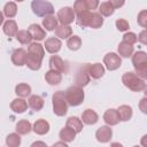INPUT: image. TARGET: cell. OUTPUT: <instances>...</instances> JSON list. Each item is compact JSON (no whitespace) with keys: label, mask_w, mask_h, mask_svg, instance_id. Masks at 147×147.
I'll return each mask as SVG.
<instances>
[{"label":"cell","mask_w":147,"mask_h":147,"mask_svg":"<svg viewBox=\"0 0 147 147\" xmlns=\"http://www.w3.org/2000/svg\"><path fill=\"white\" fill-rule=\"evenodd\" d=\"M122 83L124 84V86H126L129 90L133 91V92H141L144 91L146 84L145 82L139 78L136 72H132V71H127L125 74H123L122 76Z\"/></svg>","instance_id":"cell-1"},{"label":"cell","mask_w":147,"mask_h":147,"mask_svg":"<svg viewBox=\"0 0 147 147\" xmlns=\"http://www.w3.org/2000/svg\"><path fill=\"white\" fill-rule=\"evenodd\" d=\"M52 101H53V113L56 116H64L68 111V106H69L65 99V92L56 91L52 96Z\"/></svg>","instance_id":"cell-2"},{"label":"cell","mask_w":147,"mask_h":147,"mask_svg":"<svg viewBox=\"0 0 147 147\" xmlns=\"http://www.w3.org/2000/svg\"><path fill=\"white\" fill-rule=\"evenodd\" d=\"M84 98H85V94H84L83 87L80 86L72 85L68 87L65 91V99L69 106H72V107L79 106L84 101Z\"/></svg>","instance_id":"cell-3"},{"label":"cell","mask_w":147,"mask_h":147,"mask_svg":"<svg viewBox=\"0 0 147 147\" xmlns=\"http://www.w3.org/2000/svg\"><path fill=\"white\" fill-rule=\"evenodd\" d=\"M31 9L33 14L39 17L52 16L54 13L53 5L49 1H44V0H33L31 2Z\"/></svg>","instance_id":"cell-4"},{"label":"cell","mask_w":147,"mask_h":147,"mask_svg":"<svg viewBox=\"0 0 147 147\" xmlns=\"http://www.w3.org/2000/svg\"><path fill=\"white\" fill-rule=\"evenodd\" d=\"M90 65L88 63H85V64H82L75 72V77H74V83L75 85L77 86H80V87H84L86 86L88 83H90Z\"/></svg>","instance_id":"cell-5"},{"label":"cell","mask_w":147,"mask_h":147,"mask_svg":"<svg viewBox=\"0 0 147 147\" xmlns=\"http://www.w3.org/2000/svg\"><path fill=\"white\" fill-rule=\"evenodd\" d=\"M98 6H100L98 0H77L74 3V11L76 15H79L96 9Z\"/></svg>","instance_id":"cell-6"},{"label":"cell","mask_w":147,"mask_h":147,"mask_svg":"<svg viewBox=\"0 0 147 147\" xmlns=\"http://www.w3.org/2000/svg\"><path fill=\"white\" fill-rule=\"evenodd\" d=\"M56 17H57L59 22L61 23V25H69L76 18V14L71 7H62L57 11Z\"/></svg>","instance_id":"cell-7"},{"label":"cell","mask_w":147,"mask_h":147,"mask_svg":"<svg viewBox=\"0 0 147 147\" xmlns=\"http://www.w3.org/2000/svg\"><path fill=\"white\" fill-rule=\"evenodd\" d=\"M103 63L106 64L108 70L114 71V70H116V69H118L121 67L122 60H121V56L117 55L116 53H108L103 57Z\"/></svg>","instance_id":"cell-8"},{"label":"cell","mask_w":147,"mask_h":147,"mask_svg":"<svg viewBox=\"0 0 147 147\" xmlns=\"http://www.w3.org/2000/svg\"><path fill=\"white\" fill-rule=\"evenodd\" d=\"M49 68L51 70H55L59 72H67L68 71V65L67 63L59 56V55H52L49 59Z\"/></svg>","instance_id":"cell-9"},{"label":"cell","mask_w":147,"mask_h":147,"mask_svg":"<svg viewBox=\"0 0 147 147\" xmlns=\"http://www.w3.org/2000/svg\"><path fill=\"white\" fill-rule=\"evenodd\" d=\"M26 59H28V52L23 48H16L11 53V62L17 67H22L26 64Z\"/></svg>","instance_id":"cell-10"},{"label":"cell","mask_w":147,"mask_h":147,"mask_svg":"<svg viewBox=\"0 0 147 147\" xmlns=\"http://www.w3.org/2000/svg\"><path fill=\"white\" fill-rule=\"evenodd\" d=\"M111 137H113V130L110 129V126H107V125L100 126L95 132V138L99 142H103V144L108 142L110 141Z\"/></svg>","instance_id":"cell-11"},{"label":"cell","mask_w":147,"mask_h":147,"mask_svg":"<svg viewBox=\"0 0 147 147\" xmlns=\"http://www.w3.org/2000/svg\"><path fill=\"white\" fill-rule=\"evenodd\" d=\"M103 121L106 122L107 125L109 126H113V125H117L118 122L121 121L119 119V115H118V111L117 109H108L106 110V113L103 114Z\"/></svg>","instance_id":"cell-12"},{"label":"cell","mask_w":147,"mask_h":147,"mask_svg":"<svg viewBox=\"0 0 147 147\" xmlns=\"http://www.w3.org/2000/svg\"><path fill=\"white\" fill-rule=\"evenodd\" d=\"M61 46H62L61 40L59 38H55V37H51V38L46 39V41H45V48L51 54L57 53L61 49Z\"/></svg>","instance_id":"cell-13"},{"label":"cell","mask_w":147,"mask_h":147,"mask_svg":"<svg viewBox=\"0 0 147 147\" xmlns=\"http://www.w3.org/2000/svg\"><path fill=\"white\" fill-rule=\"evenodd\" d=\"M28 31L30 32V34L32 36V39L34 40H44L46 37L45 30L39 24H31L28 28Z\"/></svg>","instance_id":"cell-14"},{"label":"cell","mask_w":147,"mask_h":147,"mask_svg":"<svg viewBox=\"0 0 147 147\" xmlns=\"http://www.w3.org/2000/svg\"><path fill=\"white\" fill-rule=\"evenodd\" d=\"M28 102L22 98H16L10 103V109L16 114H22L28 109Z\"/></svg>","instance_id":"cell-15"},{"label":"cell","mask_w":147,"mask_h":147,"mask_svg":"<svg viewBox=\"0 0 147 147\" xmlns=\"http://www.w3.org/2000/svg\"><path fill=\"white\" fill-rule=\"evenodd\" d=\"M32 130L34 131V133L39 134V136H42V134H46L48 131H49V123L46 121V119H37L34 123H33V126H32Z\"/></svg>","instance_id":"cell-16"},{"label":"cell","mask_w":147,"mask_h":147,"mask_svg":"<svg viewBox=\"0 0 147 147\" xmlns=\"http://www.w3.org/2000/svg\"><path fill=\"white\" fill-rule=\"evenodd\" d=\"M82 119H83V123L84 124H87V125H93L95 124L98 121H99V116L98 114L92 110V109H85L82 114Z\"/></svg>","instance_id":"cell-17"},{"label":"cell","mask_w":147,"mask_h":147,"mask_svg":"<svg viewBox=\"0 0 147 147\" xmlns=\"http://www.w3.org/2000/svg\"><path fill=\"white\" fill-rule=\"evenodd\" d=\"M2 30L5 32V34H7L8 37H16V34L18 33V28H17V23L14 20H8L3 23L2 25Z\"/></svg>","instance_id":"cell-18"},{"label":"cell","mask_w":147,"mask_h":147,"mask_svg":"<svg viewBox=\"0 0 147 147\" xmlns=\"http://www.w3.org/2000/svg\"><path fill=\"white\" fill-rule=\"evenodd\" d=\"M45 80L49 85H59L62 82V74L55 70H48L45 74Z\"/></svg>","instance_id":"cell-19"},{"label":"cell","mask_w":147,"mask_h":147,"mask_svg":"<svg viewBox=\"0 0 147 147\" xmlns=\"http://www.w3.org/2000/svg\"><path fill=\"white\" fill-rule=\"evenodd\" d=\"M44 99L40 96V95H37V94H34V95H30V98H29V100H28V105H29V107L32 109V110H34V111H39V110H41V108L44 107Z\"/></svg>","instance_id":"cell-20"},{"label":"cell","mask_w":147,"mask_h":147,"mask_svg":"<svg viewBox=\"0 0 147 147\" xmlns=\"http://www.w3.org/2000/svg\"><path fill=\"white\" fill-rule=\"evenodd\" d=\"M92 17H93V11H86V13H83V14L77 15L76 22H77V24H78L79 26H82V28H86V26L90 28Z\"/></svg>","instance_id":"cell-21"},{"label":"cell","mask_w":147,"mask_h":147,"mask_svg":"<svg viewBox=\"0 0 147 147\" xmlns=\"http://www.w3.org/2000/svg\"><path fill=\"white\" fill-rule=\"evenodd\" d=\"M147 63V53L144 51H138L132 55V64L134 68Z\"/></svg>","instance_id":"cell-22"},{"label":"cell","mask_w":147,"mask_h":147,"mask_svg":"<svg viewBox=\"0 0 147 147\" xmlns=\"http://www.w3.org/2000/svg\"><path fill=\"white\" fill-rule=\"evenodd\" d=\"M118 54L119 56L122 57H129L131 55H133V45H130L127 42H124V41H121L119 45H118Z\"/></svg>","instance_id":"cell-23"},{"label":"cell","mask_w":147,"mask_h":147,"mask_svg":"<svg viewBox=\"0 0 147 147\" xmlns=\"http://www.w3.org/2000/svg\"><path fill=\"white\" fill-rule=\"evenodd\" d=\"M65 126L72 129L76 133H79V132H82V130H83V122H82L78 117L71 116V117H69V118L67 119V125H65Z\"/></svg>","instance_id":"cell-24"},{"label":"cell","mask_w":147,"mask_h":147,"mask_svg":"<svg viewBox=\"0 0 147 147\" xmlns=\"http://www.w3.org/2000/svg\"><path fill=\"white\" fill-rule=\"evenodd\" d=\"M72 34V29L69 25H59L55 29V36L60 39H69Z\"/></svg>","instance_id":"cell-25"},{"label":"cell","mask_w":147,"mask_h":147,"mask_svg":"<svg viewBox=\"0 0 147 147\" xmlns=\"http://www.w3.org/2000/svg\"><path fill=\"white\" fill-rule=\"evenodd\" d=\"M105 75V68L101 63H94L90 65V76L93 79H99Z\"/></svg>","instance_id":"cell-26"},{"label":"cell","mask_w":147,"mask_h":147,"mask_svg":"<svg viewBox=\"0 0 147 147\" xmlns=\"http://www.w3.org/2000/svg\"><path fill=\"white\" fill-rule=\"evenodd\" d=\"M60 139H61V141H64V142H70V141H74V139H75V137H76V132L72 130V129H70V127H68V126H64L61 131H60Z\"/></svg>","instance_id":"cell-27"},{"label":"cell","mask_w":147,"mask_h":147,"mask_svg":"<svg viewBox=\"0 0 147 147\" xmlns=\"http://www.w3.org/2000/svg\"><path fill=\"white\" fill-rule=\"evenodd\" d=\"M117 111H118V115H119V119L123 121V122H126L132 117V108L127 105L119 106Z\"/></svg>","instance_id":"cell-28"},{"label":"cell","mask_w":147,"mask_h":147,"mask_svg":"<svg viewBox=\"0 0 147 147\" xmlns=\"http://www.w3.org/2000/svg\"><path fill=\"white\" fill-rule=\"evenodd\" d=\"M32 130L31 123L26 119H21L17 124H16V132L18 134H28L30 133Z\"/></svg>","instance_id":"cell-29"},{"label":"cell","mask_w":147,"mask_h":147,"mask_svg":"<svg viewBox=\"0 0 147 147\" xmlns=\"http://www.w3.org/2000/svg\"><path fill=\"white\" fill-rule=\"evenodd\" d=\"M114 11H115V8L110 3V1L101 2L100 6H99V14L101 16H110V15L114 14Z\"/></svg>","instance_id":"cell-30"},{"label":"cell","mask_w":147,"mask_h":147,"mask_svg":"<svg viewBox=\"0 0 147 147\" xmlns=\"http://www.w3.org/2000/svg\"><path fill=\"white\" fill-rule=\"evenodd\" d=\"M15 93L20 96V98H26L31 94V86L25 84V83H21L18 85H16L15 87Z\"/></svg>","instance_id":"cell-31"},{"label":"cell","mask_w":147,"mask_h":147,"mask_svg":"<svg viewBox=\"0 0 147 147\" xmlns=\"http://www.w3.org/2000/svg\"><path fill=\"white\" fill-rule=\"evenodd\" d=\"M57 22H59V20H57V17H55V16H47V17H45L44 20H42V25H44V28L47 30V31H53V30H55L59 25H57Z\"/></svg>","instance_id":"cell-32"},{"label":"cell","mask_w":147,"mask_h":147,"mask_svg":"<svg viewBox=\"0 0 147 147\" xmlns=\"http://www.w3.org/2000/svg\"><path fill=\"white\" fill-rule=\"evenodd\" d=\"M16 39L17 41H20L22 45H30L32 44L31 40H32V36L30 34V32L28 30H20L18 33L16 34Z\"/></svg>","instance_id":"cell-33"},{"label":"cell","mask_w":147,"mask_h":147,"mask_svg":"<svg viewBox=\"0 0 147 147\" xmlns=\"http://www.w3.org/2000/svg\"><path fill=\"white\" fill-rule=\"evenodd\" d=\"M6 145L8 147H20L21 137L18 133H9L6 138Z\"/></svg>","instance_id":"cell-34"},{"label":"cell","mask_w":147,"mask_h":147,"mask_svg":"<svg viewBox=\"0 0 147 147\" xmlns=\"http://www.w3.org/2000/svg\"><path fill=\"white\" fill-rule=\"evenodd\" d=\"M3 14L8 17V18H13L16 14H17V6L15 2L10 1V2H7L3 7Z\"/></svg>","instance_id":"cell-35"},{"label":"cell","mask_w":147,"mask_h":147,"mask_svg":"<svg viewBox=\"0 0 147 147\" xmlns=\"http://www.w3.org/2000/svg\"><path fill=\"white\" fill-rule=\"evenodd\" d=\"M67 46L71 51H77L82 46V39L78 36H71L67 41Z\"/></svg>","instance_id":"cell-36"},{"label":"cell","mask_w":147,"mask_h":147,"mask_svg":"<svg viewBox=\"0 0 147 147\" xmlns=\"http://www.w3.org/2000/svg\"><path fill=\"white\" fill-rule=\"evenodd\" d=\"M102 24H103V17L99 13H93V17H92L90 28H92V29H99V28H101Z\"/></svg>","instance_id":"cell-37"},{"label":"cell","mask_w":147,"mask_h":147,"mask_svg":"<svg viewBox=\"0 0 147 147\" xmlns=\"http://www.w3.org/2000/svg\"><path fill=\"white\" fill-rule=\"evenodd\" d=\"M134 70H136V75L139 78H141L142 80H147V63L139 65L138 68H134Z\"/></svg>","instance_id":"cell-38"},{"label":"cell","mask_w":147,"mask_h":147,"mask_svg":"<svg viewBox=\"0 0 147 147\" xmlns=\"http://www.w3.org/2000/svg\"><path fill=\"white\" fill-rule=\"evenodd\" d=\"M137 21H138V24L140 26H142V28H145V30H147V9L141 10L138 14Z\"/></svg>","instance_id":"cell-39"},{"label":"cell","mask_w":147,"mask_h":147,"mask_svg":"<svg viewBox=\"0 0 147 147\" xmlns=\"http://www.w3.org/2000/svg\"><path fill=\"white\" fill-rule=\"evenodd\" d=\"M137 40H138V36H137L136 33H133V32H126V33L123 36V40H122V41L127 42V44H130V45H133V44L137 42Z\"/></svg>","instance_id":"cell-40"},{"label":"cell","mask_w":147,"mask_h":147,"mask_svg":"<svg viewBox=\"0 0 147 147\" xmlns=\"http://www.w3.org/2000/svg\"><path fill=\"white\" fill-rule=\"evenodd\" d=\"M115 24H116V28H117L118 31H127L129 28H130L129 22H127L126 20H124V18H118V20H116Z\"/></svg>","instance_id":"cell-41"},{"label":"cell","mask_w":147,"mask_h":147,"mask_svg":"<svg viewBox=\"0 0 147 147\" xmlns=\"http://www.w3.org/2000/svg\"><path fill=\"white\" fill-rule=\"evenodd\" d=\"M138 40L139 42H141L142 45L147 46V30H142L139 34H138Z\"/></svg>","instance_id":"cell-42"},{"label":"cell","mask_w":147,"mask_h":147,"mask_svg":"<svg viewBox=\"0 0 147 147\" xmlns=\"http://www.w3.org/2000/svg\"><path fill=\"white\" fill-rule=\"evenodd\" d=\"M139 109L141 110V113L147 114V96L142 98V99L139 101Z\"/></svg>","instance_id":"cell-43"},{"label":"cell","mask_w":147,"mask_h":147,"mask_svg":"<svg viewBox=\"0 0 147 147\" xmlns=\"http://www.w3.org/2000/svg\"><path fill=\"white\" fill-rule=\"evenodd\" d=\"M110 3L114 6V8H118V7H122L124 5V1H116V0H110Z\"/></svg>","instance_id":"cell-44"},{"label":"cell","mask_w":147,"mask_h":147,"mask_svg":"<svg viewBox=\"0 0 147 147\" xmlns=\"http://www.w3.org/2000/svg\"><path fill=\"white\" fill-rule=\"evenodd\" d=\"M30 147H47V145L44 141H34Z\"/></svg>","instance_id":"cell-45"},{"label":"cell","mask_w":147,"mask_h":147,"mask_svg":"<svg viewBox=\"0 0 147 147\" xmlns=\"http://www.w3.org/2000/svg\"><path fill=\"white\" fill-rule=\"evenodd\" d=\"M140 144H141L142 147H147V134L142 136V138H141V140H140Z\"/></svg>","instance_id":"cell-46"},{"label":"cell","mask_w":147,"mask_h":147,"mask_svg":"<svg viewBox=\"0 0 147 147\" xmlns=\"http://www.w3.org/2000/svg\"><path fill=\"white\" fill-rule=\"evenodd\" d=\"M52 147H68V145L64 141H59V142H55Z\"/></svg>","instance_id":"cell-47"},{"label":"cell","mask_w":147,"mask_h":147,"mask_svg":"<svg viewBox=\"0 0 147 147\" xmlns=\"http://www.w3.org/2000/svg\"><path fill=\"white\" fill-rule=\"evenodd\" d=\"M110 147H123V145L119 144V142H111L110 144Z\"/></svg>","instance_id":"cell-48"},{"label":"cell","mask_w":147,"mask_h":147,"mask_svg":"<svg viewBox=\"0 0 147 147\" xmlns=\"http://www.w3.org/2000/svg\"><path fill=\"white\" fill-rule=\"evenodd\" d=\"M144 93H145V95L147 96V84H146V86H145V88H144Z\"/></svg>","instance_id":"cell-49"},{"label":"cell","mask_w":147,"mask_h":147,"mask_svg":"<svg viewBox=\"0 0 147 147\" xmlns=\"http://www.w3.org/2000/svg\"><path fill=\"white\" fill-rule=\"evenodd\" d=\"M3 16H2V14H0V23H2V21H3V18H2Z\"/></svg>","instance_id":"cell-50"},{"label":"cell","mask_w":147,"mask_h":147,"mask_svg":"<svg viewBox=\"0 0 147 147\" xmlns=\"http://www.w3.org/2000/svg\"><path fill=\"white\" fill-rule=\"evenodd\" d=\"M133 147H140V146H133Z\"/></svg>","instance_id":"cell-51"}]
</instances>
